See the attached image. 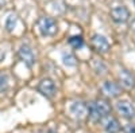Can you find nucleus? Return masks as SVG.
Here are the masks:
<instances>
[{"label":"nucleus","instance_id":"nucleus-4","mask_svg":"<svg viewBox=\"0 0 135 133\" xmlns=\"http://www.w3.org/2000/svg\"><path fill=\"white\" fill-rule=\"evenodd\" d=\"M38 92L46 98H53L57 92V87H55V83L51 78H43L38 85Z\"/></svg>","mask_w":135,"mask_h":133},{"label":"nucleus","instance_id":"nucleus-15","mask_svg":"<svg viewBox=\"0 0 135 133\" xmlns=\"http://www.w3.org/2000/svg\"><path fill=\"white\" fill-rule=\"evenodd\" d=\"M69 44L73 49H81L84 44V39L81 36H72L69 38Z\"/></svg>","mask_w":135,"mask_h":133},{"label":"nucleus","instance_id":"nucleus-14","mask_svg":"<svg viewBox=\"0 0 135 133\" xmlns=\"http://www.w3.org/2000/svg\"><path fill=\"white\" fill-rule=\"evenodd\" d=\"M16 22H18V18H16V15H14V14H11V15H8V18H7V20H6V28H7V31H14V28H15V26H16Z\"/></svg>","mask_w":135,"mask_h":133},{"label":"nucleus","instance_id":"nucleus-18","mask_svg":"<svg viewBox=\"0 0 135 133\" xmlns=\"http://www.w3.org/2000/svg\"><path fill=\"white\" fill-rule=\"evenodd\" d=\"M134 4H135V0H134Z\"/></svg>","mask_w":135,"mask_h":133},{"label":"nucleus","instance_id":"nucleus-3","mask_svg":"<svg viewBox=\"0 0 135 133\" xmlns=\"http://www.w3.org/2000/svg\"><path fill=\"white\" fill-rule=\"evenodd\" d=\"M116 110H118V113L122 116V117H124V118H134L135 117V106L127 101V99H122V101H118L116 105H115Z\"/></svg>","mask_w":135,"mask_h":133},{"label":"nucleus","instance_id":"nucleus-6","mask_svg":"<svg viewBox=\"0 0 135 133\" xmlns=\"http://www.w3.org/2000/svg\"><path fill=\"white\" fill-rule=\"evenodd\" d=\"M18 55L28 67H32L34 63H35V54H34L32 49L28 46V44H22V46L19 47V50H18Z\"/></svg>","mask_w":135,"mask_h":133},{"label":"nucleus","instance_id":"nucleus-2","mask_svg":"<svg viewBox=\"0 0 135 133\" xmlns=\"http://www.w3.org/2000/svg\"><path fill=\"white\" fill-rule=\"evenodd\" d=\"M38 30L43 36H54L57 34V22L50 16H42L38 20Z\"/></svg>","mask_w":135,"mask_h":133},{"label":"nucleus","instance_id":"nucleus-1","mask_svg":"<svg viewBox=\"0 0 135 133\" xmlns=\"http://www.w3.org/2000/svg\"><path fill=\"white\" fill-rule=\"evenodd\" d=\"M109 113H111V105L105 99H96V101L88 105V114L91 117V120L96 121V123L108 117Z\"/></svg>","mask_w":135,"mask_h":133},{"label":"nucleus","instance_id":"nucleus-5","mask_svg":"<svg viewBox=\"0 0 135 133\" xmlns=\"http://www.w3.org/2000/svg\"><path fill=\"white\" fill-rule=\"evenodd\" d=\"M111 19L115 23H126L130 19V11L126 6H116L111 9Z\"/></svg>","mask_w":135,"mask_h":133},{"label":"nucleus","instance_id":"nucleus-10","mask_svg":"<svg viewBox=\"0 0 135 133\" xmlns=\"http://www.w3.org/2000/svg\"><path fill=\"white\" fill-rule=\"evenodd\" d=\"M119 81L123 87L132 89L135 86V75L127 69H122L119 71Z\"/></svg>","mask_w":135,"mask_h":133},{"label":"nucleus","instance_id":"nucleus-16","mask_svg":"<svg viewBox=\"0 0 135 133\" xmlns=\"http://www.w3.org/2000/svg\"><path fill=\"white\" fill-rule=\"evenodd\" d=\"M124 133H135V125L130 124L124 128Z\"/></svg>","mask_w":135,"mask_h":133},{"label":"nucleus","instance_id":"nucleus-12","mask_svg":"<svg viewBox=\"0 0 135 133\" xmlns=\"http://www.w3.org/2000/svg\"><path fill=\"white\" fill-rule=\"evenodd\" d=\"M9 87V75L7 73H0V93L8 90Z\"/></svg>","mask_w":135,"mask_h":133},{"label":"nucleus","instance_id":"nucleus-7","mask_svg":"<svg viewBox=\"0 0 135 133\" xmlns=\"http://www.w3.org/2000/svg\"><path fill=\"white\" fill-rule=\"evenodd\" d=\"M92 47L100 54H105L109 50V42L104 35L95 34L92 36Z\"/></svg>","mask_w":135,"mask_h":133},{"label":"nucleus","instance_id":"nucleus-11","mask_svg":"<svg viewBox=\"0 0 135 133\" xmlns=\"http://www.w3.org/2000/svg\"><path fill=\"white\" fill-rule=\"evenodd\" d=\"M104 129L107 130V133H118L120 132V124H119V121L114 117H111L107 120V123L104 124Z\"/></svg>","mask_w":135,"mask_h":133},{"label":"nucleus","instance_id":"nucleus-9","mask_svg":"<svg viewBox=\"0 0 135 133\" xmlns=\"http://www.w3.org/2000/svg\"><path fill=\"white\" fill-rule=\"evenodd\" d=\"M69 112L70 114L74 117V118H78L81 120L84 118L86 114H88V105L81 102V101H77V102H73L69 108Z\"/></svg>","mask_w":135,"mask_h":133},{"label":"nucleus","instance_id":"nucleus-17","mask_svg":"<svg viewBox=\"0 0 135 133\" xmlns=\"http://www.w3.org/2000/svg\"><path fill=\"white\" fill-rule=\"evenodd\" d=\"M7 2H8V0H0V8H2L3 6H6V4H7Z\"/></svg>","mask_w":135,"mask_h":133},{"label":"nucleus","instance_id":"nucleus-8","mask_svg":"<svg viewBox=\"0 0 135 133\" xmlns=\"http://www.w3.org/2000/svg\"><path fill=\"white\" fill-rule=\"evenodd\" d=\"M101 92H103L107 97L111 98H116L122 94V87L119 83L112 82V81H105L103 85H101Z\"/></svg>","mask_w":135,"mask_h":133},{"label":"nucleus","instance_id":"nucleus-13","mask_svg":"<svg viewBox=\"0 0 135 133\" xmlns=\"http://www.w3.org/2000/svg\"><path fill=\"white\" fill-rule=\"evenodd\" d=\"M62 62H64L65 66H68V67H73V66H76V58L70 52H64L62 54Z\"/></svg>","mask_w":135,"mask_h":133}]
</instances>
